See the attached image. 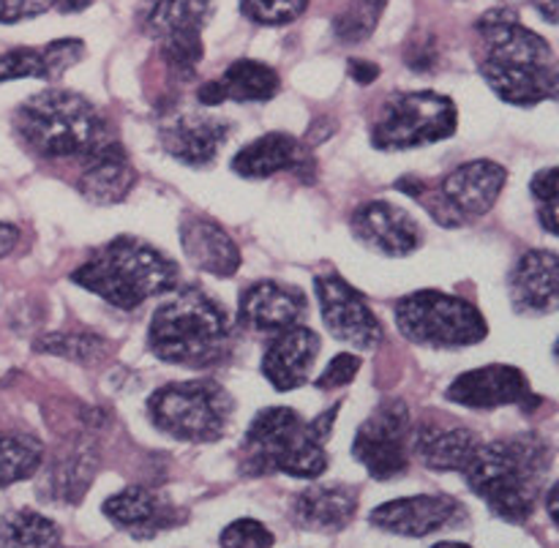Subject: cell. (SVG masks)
Instances as JSON below:
<instances>
[{"label":"cell","mask_w":559,"mask_h":548,"mask_svg":"<svg viewBox=\"0 0 559 548\" xmlns=\"http://www.w3.org/2000/svg\"><path fill=\"white\" fill-rule=\"evenodd\" d=\"M14 129L33 153L44 158L98 156L115 142L107 120L85 96L49 87L27 98L14 115Z\"/></svg>","instance_id":"cell-2"},{"label":"cell","mask_w":559,"mask_h":548,"mask_svg":"<svg viewBox=\"0 0 559 548\" xmlns=\"http://www.w3.org/2000/svg\"><path fill=\"white\" fill-rule=\"evenodd\" d=\"M551 469V448L538 434H516L480 442L462 469L469 489L508 524H527L538 508Z\"/></svg>","instance_id":"cell-1"},{"label":"cell","mask_w":559,"mask_h":548,"mask_svg":"<svg viewBox=\"0 0 559 548\" xmlns=\"http://www.w3.org/2000/svg\"><path fill=\"white\" fill-rule=\"evenodd\" d=\"M216 82L222 87L224 102L238 104L271 102L278 93V87H282L276 69L249 58H240L233 65H227V71Z\"/></svg>","instance_id":"cell-29"},{"label":"cell","mask_w":559,"mask_h":548,"mask_svg":"<svg viewBox=\"0 0 559 548\" xmlns=\"http://www.w3.org/2000/svg\"><path fill=\"white\" fill-rule=\"evenodd\" d=\"M519 314H551L559 306V260L555 251H527L508 278Z\"/></svg>","instance_id":"cell-19"},{"label":"cell","mask_w":559,"mask_h":548,"mask_svg":"<svg viewBox=\"0 0 559 548\" xmlns=\"http://www.w3.org/2000/svg\"><path fill=\"white\" fill-rule=\"evenodd\" d=\"M445 398L467 409H497L508 407V404H530L527 409H533L535 404H540V398H535L530 391L524 371L506 364L464 371L462 377L451 382Z\"/></svg>","instance_id":"cell-13"},{"label":"cell","mask_w":559,"mask_h":548,"mask_svg":"<svg viewBox=\"0 0 559 548\" xmlns=\"http://www.w3.org/2000/svg\"><path fill=\"white\" fill-rule=\"evenodd\" d=\"M314 289L325 327L338 342L364 349V353L382 342L380 320L353 284L344 282L336 273H322L314 278Z\"/></svg>","instance_id":"cell-11"},{"label":"cell","mask_w":559,"mask_h":548,"mask_svg":"<svg viewBox=\"0 0 559 548\" xmlns=\"http://www.w3.org/2000/svg\"><path fill=\"white\" fill-rule=\"evenodd\" d=\"M486 85L506 104L513 107H535L540 102H551L557 96L559 74L555 63H502V60H484L480 63Z\"/></svg>","instance_id":"cell-22"},{"label":"cell","mask_w":559,"mask_h":548,"mask_svg":"<svg viewBox=\"0 0 559 548\" xmlns=\"http://www.w3.org/2000/svg\"><path fill=\"white\" fill-rule=\"evenodd\" d=\"M218 544H222V548H273L276 546V538L257 519H238L229 527H224Z\"/></svg>","instance_id":"cell-36"},{"label":"cell","mask_w":559,"mask_h":548,"mask_svg":"<svg viewBox=\"0 0 559 548\" xmlns=\"http://www.w3.org/2000/svg\"><path fill=\"white\" fill-rule=\"evenodd\" d=\"M309 0H240V11L257 25H289L306 11Z\"/></svg>","instance_id":"cell-35"},{"label":"cell","mask_w":559,"mask_h":548,"mask_svg":"<svg viewBox=\"0 0 559 548\" xmlns=\"http://www.w3.org/2000/svg\"><path fill=\"white\" fill-rule=\"evenodd\" d=\"M328 469L325 445L311 440L306 420L289 407H267L257 413L243 437V473L289 478H320Z\"/></svg>","instance_id":"cell-5"},{"label":"cell","mask_w":559,"mask_h":548,"mask_svg":"<svg viewBox=\"0 0 559 548\" xmlns=\"http://www.w3.org/2000/svg\"><path fill=\"white\" fill-rule=\"evenodd\" d=\"M104 516L118 529L129 533L134 540L156 538L162 529L178 527L183 522V511L175 508L167 497L145 489V486H129L118 491L102 505Z\"/></svg>","instance_id":"cell-17"},{"label":"cell","mask_w":559,"mask_h":548,"mask_svg":"<svg viewBox=\"0 0 559 548\" xmlns=\"http://www.w3.org/2000/svg\"><path fill=\"white\" fill-rule=\"evenodd\" d=\"M0 548H60V527L36 511L5 513L0 519Z\"/></svg>","instance_id":"cell-30"},{"label":"cell","mask_w":559,"mask_h":548,"mask_svg":"<svg viewBox=\"0 0 559 548\" xmlns=\"http://www.w3.org/2000/svg\"><path fill=\"white\" fill-rule=\"evenodd\" d=\"M456 104L435 91L396 93L371 131L377 151H407L456 134Z\"/></svg>","instance_id":"cell-8"},{"label":"cell","mask_w":559,"mask_h":548,"mask_svg":"<svg viewBox=\"0 0 559 548\" xmlns=\"http://www.w3.org/2000/svg\"><path fill=\"white\" fill-rule=\"evenodd\" d=\"M349 227L366 249L382 257H407L424 246V233H420L418 222L393 202L374 200L355 207Z\"/></svg>","instance_id":"cell-14"},{"label":"cell","mask_w":559,"mask_h":548,"mask_svg":"<svg viewBox=\"0 0 559 548\" xmlns=\"http://www.w3.org/2000/svg\"><path fill=\"white\" fill-rule=\"evenodd\" d=\"M506 180V167L489 158L462 164L445 175L440 191L429 200L431 216L445 227H462L475 218H484L500 200Z\"/></svg>","instance_id":"cell-9"},{"label":"cell","mask_w":559,"mask_h":548,"mask_svg":"<svg viewBox=\"0 0 559 548\" xmlns=\"http://www.w3.org/2000/svg\"><path fill=\"white\" fill-rule=\"evenodd\" d=\"M358 513V495L353 486L320 484L309 486L293 500V522L306 533L336 535Z\"/></svg>","instance_id":"cell-23"},{"label":"cell","mask_w":559,"mask_h":548,"mask_svg":"<svg viewBox=\"0 0 559 548\" xmlns=\"http://www.w3.org/2000/svg\"><path fill=\"white\" fill-rule=\"evenodd\" d=\"M480 440L464 426L445 424H420L413 437V451L420 464L435 473H462L473 453L478 451Z\"/></svg>","instance_id":"cell-25"},{"label":"cell","mask_w":559,"mask_h":548,"mask_svg":"<svg viewBox=\"0 0 559 548\" xmlns=\"http://www.w3.org/2000/svg\"><path fill=\"white\" fill-rule=\"evenodd\" d=\"M475 31L480 33L486 44L489 60L502 63H530L549 65L555 63V49L544 36L533 33L522 25L516 11L491 9L475 22Z\"/></svg>","instance_id":"cell-15"},{"label":"cell","mask_w":559,"mask_h":548,"mask_svg":"<svg viewBox=\"0 0 559 548\" xmlns=\"http://www.w3.org/2000/svg\"><path fill=\"white\" fill-rule=\"evenodd\" d=\"M396 325L407 342L420 347H473L489 336L484 314L456 295L420 289L396 303Z\"/></svg>","instance_id":"cell-7"},{"label":"cell","mask_w":559,"mask_h":548,"mask_svg":"<svg viewBox=\"0 0 559 548\" xmlns=\"http://www.w3.org/2000/svg\"><path fill=\"white\" fill-rule=\"evenodd\" d=\"M52 9L49 0H0V22L11 25V22L33 20V16H41Z\"/></svg>","instance_id":"cell-39"},{"label":"cell","mask_w":559,"mask_h":548,"mask_svg":"<svg viewBox=\"0 0 559 548\" xmlns=\"http://www.w3.org/2000/svg\"><path fill=\"white\" fill-rule=\"evenodd\" d=\"M240 322L254 331L282 333L300 325L306 317V298L300 289L278 282H257L240 295Z\"/></svg>","instance_id":"cell-21"},{"label":"cell","mask_w":559,"mask_h":548,"mask_svg":"<svg viewBox=\"0 0 559 548\" xmlns=\"http://www.w3.org/2000/svg\"><path fill=\"white\" fill-rule=\"evenodd\" d=\"M533 196L538 202V216L540 224L546 227V233L557 235V213H559V200H557V167L540 169L533 178Z\"/></svg>","instance_id":"cell-37"},{"label":"cell","mask_w":559,"mask_h":548,"mask_svg":"<svg viewBox=\"0 0 559 548\" xmlns=\"http://www.w3.org/2000/svg\"><path fill=\"white\" fill-rule=\"evenodd\" d=\"M320 349L322 342L311 327H287L267 344L262 355V374L276 391H295L309 380Z\"/></svg>","instance_id":"cell-18"},{"label":"cell","mask_w":559,"mask_h":548,"mask_svg":"<svg viewBox=\"0 0 559 548\" xmlns=\"http://www.w3.org/2000/svg\"><path fill=\"white\" fill-rule=\"evenodd\" d=\"M136 186V169L131 167L123 145L112 142L107 151L87 162L85 172L76 180V189L93 205H118Z\"/></svg>","instance_id":"cell-26"},{"label":"cell","mask_w":559,"mask_h":548,"mask_svg":"<svg viewBox=\"0 0 559 548\" xmlns=\"http://www.w3.org/2000/svg\"><path fill=\"white\" fill-rule=\"evenodd\" d=\"M300 164H304V147L295 136L284 134V131H273V134L249 142L233 158L235 172L254 180L271 178V175L287 172V169H298Z\"/></svg>","instance_id":"cell-28"},{"label":"cell","mask_w":559,"mask_h":548,"mask_svg":"<svg viewBox=\"0 0 559 548\" xmlns=\"http://www.w3.org/2000/svg\"><path fill=\"white\" fill-rule=\"evenodd\" d=\"M229 317L211 295L189 287L173 293L153 314L147 347L158 360L189 369H207L229 355Z\"/></svg>","instance_id":"cell-3"},{"label":"cell","mask_w":559,"mask_h":548,"mask_svg":"<svg viewBox=\"0 0 559 548\" xmlns=\"http://www.w3.org/2000/svg\"><path fill=\"white\" fill-rule=\"evenodd\" d=\"M33 349L44 355H58V358L74 360V364L82 366H96L112 355V344L91 331L49 333V336L38 338V342L33 344Z\"/></svg>","instance_id":"cell-32"},{"label":"cell","mask_w":559,"mask_h":548,"mask_svg":"<svg viewBox=\"0 0 559 548\" xmlns=\"http://www.w3.org/2000/svg\"><path fill=\"white\" fill-rule=\"evenodd\" d=\"M371 524L399 538H429L467 522V508L448 495H418L391 500L371 511Z\"/></svg>","instance_id":"cell-12"},{"label":"cell","mask_w":559,"mask_h":548,"mask_svg":"<svg viewBox=\"0 0 559 548\" xmlns=\"http://www.w3.org/2000/svg\"><path fill=\"white\" fill-rule=\"evenodd\" d=\"M16 240H20V229H16L14 224L0 222V260H3V257H9L11 251H14Z\"/></svg>","instance_id":"cell-41"},{"label":"cell","mask_w":559,"mask_h":548,"mask_svg":"<svg viewBox=\"0 0 559 548\" xmlns=\"http://www.w3.org/2000/svg\"><path fill=\"white\" fill-rule=\"evenodd\" d=\"M533 3H535V9L544 14V20L555 25V22H557V0H533Z\"/></svg>","instance_id":"cell-43"},{"label":"cell","mask_w":559,"mask_h":548,"mask_svg":"<svg viewBox=\"0 0 559 548\" xmlns=\"http://www.w3.org/2000/svg\"><path fill=\"white\" fill-rule=\"evenodd\" d=\"M178 265L153 249L151 243L131 235L109 240L98 254L71 273V282L98 295L115 309L134 311L147 298H158L178 287Z\"/></svg>","instance_id":"cell-4"},{"label":"cell","mask_w":559,"mask_h":548,"mask_svg":"<svg viewBox=\"0 0 559 548\" xmlns=\"http://www.w3.org/2000/svg\"><path fill=\"white\" fill-rule=\"evenodd\" d=\"M180 246L191 265L216 278H229L240 267V249L233 235L207 216L189 213L180 224Z\"/></svg>","instance_id":"cell-20"},{"label":"cell","mask_w":559,"mask_h":548,"mask_svg":"<svg viewBox=\"0 0 559 548\" xmlns=\"http://www.w3.org/2000/svg\"><path fill=\"white\" fill-rule=\"evenodd\" d=\"M98 456L91 445L74 448L69 456L60 458L49 473V486H52L55 502H80L85 497L87 486L96 478Z\"/></svg>","instance_id":"cell-31"},{"label":"cell","mask_w":559,"mask_h":548,"mask_svg":"<svg viewBox=\"0 0 559 548\" xmlns=\"http://www.w3.org/2000/svg\"><path fill=\"white\" fill-rule=\"evenodd\" d=\"M147 415L158 431L180 442H216L233 420L235 402L218 382H173L147 398Z\"/></svg>","instance_id":"cell-6"},{"label":"cell","mask_w":559,"mask_h":548,"mask_svg":"<svg viewBox=\"0 0 559 548\" xmlns=\"http://www.w3.org/2000/svg\"><path fill=\"white\" fill-rule=\"evenodd\" d=\"M41 464V442L25 434H0V489L33 478Z\"/></svg>","instance_id":"cell-33"},{"label":"cell","mask_w":559,"mask_h":548,"mask_svg":"<svg viewBox=\"0 0 559 548\" xmlns=\"http://www.w3.org/2000/svg\"><path fill=\"white\" fill-rule=\"evenodd\" d=\"M233 134V123L202 112H183L164 120L158 129L162 147L189 167H207Z\"/></svg>","instance_id":"cell-16"},{"label":"cell","mask_w":559,"mask_h":548,"mask_svg":"<svg viewBox=\"0 0 559 548\" xmlns=\"http://www.w3.org/2000/svg\"><path fill=\"white\" fill-rule=\"evenodd\" d=\"M407 437L409 407L402 398H388L360 424L353 442V456L374 480L402 478L409 467Z\"/></svg>","instance_id":"cell-10"},{"label":"cell","mask_w":559,"mask_h":548,"mask_svg":"<svg viewBox=\"0 0 559 548\" xmlns=\"http://www.w3.org/2000/svg\"><path fill=\"white\" fill-rule=\"evenodd\" d=\"M93 0H49V5L58 11H63V14H76V11L87 9Z\"/></svg>","instance_id":"cell-42"},{"label":"cell","mask_w":559,"mask_h":548,"mask_svg":"<svg viewBox=\"0 0 559 548\" xmlns=\"http://www.w3.org/2000/svg\"><path fill=\"white\" fill-rule=\"evenodd\" d=\"M349 76H353L355 82H360V85H371V82L380 76V65L377 63H369V60H349Z\"/></svg>","instance_id":"cell-40"},{"label":"cell","mask_w":559,"mask_h":548,"mask_svg":"<svg viewBox=\"0 0 559 548\" xmlns=\"http://www.w3.org/2000/svg\"><path fill=\"white\" fill-rule=\"evenodd\" d=\"M360 358L353 353H342L325 366L320 377H317V391H336V388L349 385L358 377Z\"/></svg>","instance_id":"cell-38"},{"label":"cell","mask_w":559,"mask_h":548,"mask_svg":"<svg viewBox=\"0 0 559 548\" xmlns=\"http://www.w3.org/2000/svg\"><path fill=\"white\" fill-rule=\"evenodd\" d=\"M431 548H473V546L456 544V540H440V544H435Z\"/></svg>","instance_id":"cell-44"},{"label":"cell","mask_w":559,"mask_h":548,"mask_svg":"<svg viewBox=\"0 0 559 548\" xmlns=\"http://www.w3.org/2000/svg\"><path fill=\"white\" fill-rule=\"evenodd\" d=\"M388 0H347L333 20V36L342 44H360L377 31Z\"/></svg>","instance_id":"cell-34"},{"label":"cell","mask_w":559,"mask_h":548,"mask_svg":"<svg viewBox=\"0 0 559 548\" xmlns=\"http://www.w3.org/2000/svg\"><path fill=\"white\" fill-rule=\"evenodd\" d=\"M216 0H142L140 25L156 41L178 36H202V27L211 22Z\"/></svg>","instance_id":"cell-27"},{"label":"cell","mask_w":559,"mask_h":548,"mask_svg":"<svg viewBox=\"0 0 559 548\" xmlns=\"http://www.w3.org/2000/svg\"><path fill=\"white\" fill-rule=\"evenodd\" d=\"M85 55L80 38H55L44 47H16L0 55V82L58 80Z\"/></svg>","instance_id":"cell-24"}]
</instances>
